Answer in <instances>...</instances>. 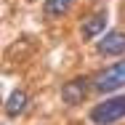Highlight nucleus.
Instances as JSON below:
<instances>
[{
    "label": "nucleus",
    "instance_id": "7",
    "mask_svg": "<svg viewBox=\"0 0 125 125\" xmlns=\"http://www.w3.org/2000/svg\"><path fill=\"white\" fill-rule=\"evenodd\" d=\"M72 5H75V0H45V13H48L51 19H59V16H64Z\"/></svg>",
    "mask_w": 125,
    "mask_h": 125
},
{
    "label": "nucleus",
    "instance_id": "4",
    "mask_svg": "<svg viewBox=\"0 0 125 125\" xmlns=\"http://www.w3.org/2000/svg\"><path fill=\"white\" fill-rule=\"evenodd\" d=\"M99 53L101 56H117V53H125V32H106L99 40Z\"/></svg>",
    "mask_w": 125,
    "mask_h": 125
},
{
    "label": "nucleus",
    "instance_id": "5",
    "mask_svg": "<svg viewBox=\"0 0 125 125\" xmlns=\"http://www.w3.org/2000/svg\"><path fill=\"white\" fill-rule=\"evenodd\" d=\"M106 27V11H99V13H91L88 19H83V37H99Z\"/></svg>",
    "mask_w": 125,
    "mask_h": 125
},
{
    "label": "nucleus",
    "instance_id": "2",
    "mask_svg": "<svg viewBox=\"0 0 125 125\" xmlns=\"http://www.w3.org/2000/svg\"><path fill=\"white\" fill-rule=\"evenodd\" d=\"M123 85H125V61H117L93 77V91L99 93H115Z\"/></svg>",
    "mask_w": 125,
    "mask_h": 125
},
{
    "label": "nucleus",
    "instance_id": "3",
    "mask_svg": "<svg viewBox=\"0 0 125 125\" xmlns=\"http://www.w3.org/2000/svg\"><path fill=\"white\" fill-rule=\"evenodd\" d=\"M88 91H91V80L88 77H75V80L61 85V101L69 104V106H77V104L85 101Z\"/></svg>",
    "mask_w": 125,
    "mask_h": 125
},
{
    "label": "nucleus",
    "instance_id": "6",
    "mask_svg": "<svg viewBox=\"0 0 125 125\" xmlns=\"http://www.w3.org/2000/svg\"><path fill=\"white\" fill-rule=\"evenodd\" d=\"M27 104H29L27 91H13V93L8 96V101H5V115H8V117H19L27 109Z\"/></svg>",
    "mask_w": 125,
    "mask_h": 125
},
{
    "label": "nucleus",
    "instance_id": "1",
    "mask_svg": "<svg viewBox=\"0 0 125 125\" xmlns=\"http://www.w3.org/2000/svg\"><path fill=\"white\" fill-rule=\"evenodd\" d=\"M125 117V96H112L91 109V120L96 125H112Z\"/></svg>",
    "mask_w": 125,
    "mask_h": 125
}]
</instances>
